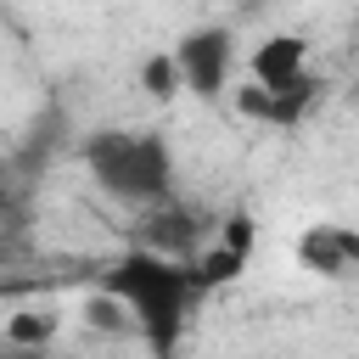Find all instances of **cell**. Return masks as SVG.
Returning a JSON list of instances; mask_svg holds the SVG:
<instances>
[{
	"mask_svg": "<svg viewBox=\"0 0 359 359\" xmlns=\"http://www.w3.org/2000/svg\"><path fill=\"white\" fill-rule=\"evenodd\" d=\"M101 286L123 297V309H129L140 342L151 348V359H174V353H180L185 314H191V303L202 297L196 280H191V264H180V258H168V252H151V247H135V252H123V258L107 269Z\"/></svg>",
	"mask_w": 359,
	"mask_h": 359,
	"instance_id": "6da1fadb",
	"label": "cell"
},
{
	"mask_svg": "<svg viewBox=\"0 0 359 359\" xmlns=\"http://www.w3.org/2000/svg\"><path fill=\"white\" fill-rule=\"evenodd\" d=\"M84 163L95 174V185L118 202H135V208H151L168 196L174 185V157H168V140L163 135H135V129H101L84 140Z\"/></svg>",
	"mask_w": 359,
	"mask_h": 359,
	"instance_id": "7a4b0ae2",
	"label": "cell"
},
{
	"mask_svg": "<svg viewBox=\"0 0 359 359\" xmlns=\"http://www.w3.org/2000/svg\"><path fill=\"white\" fill-rule=\"evenodd\" d=\"M168 56H174V67H180V84H185L191 95L213 101V95H224V84H230L236 39H230V28L208 22V28H191V34L168 50Z\"/></svg>",
	"mask_w": 359,
	"mask_h": 359,
	"instance_id": "3957f363",
	"label": "cell"
},
{
	"mask_svg": "<svg viewBox=\"0 0 359 359\" xmlns=\"http://www.w3.org/2000/svg\"><path fill=\"white\" fill-rule=\"evenodd\" d=\"M314 95H320V79H309V73L297 84H280V90L247 79V84H236V112L252 118V123H269V129H297L309 118Z\"/></svg>",
	"mask_w": 359,
	"mask_h": 359,
	"instance_id": "277c9868",
	"label": "cell"
},
{
	"mask_svg": "<svg viewBox=\"0 0 359 359\" xmlns=\"http://www.w3.org/2000/svg\"><path fill=\"white\" fill-rule=\"evenodd\" d=\"M292 252H297V269H309L320 280L359 275V230H348V224H309Z\"/></svg>",
	"mask_w": 359,
	"mask_h": 359,
	"instance_id": "5b68a950",
	"label": "cell"
},
{
	"mask_svg": "<svg viewBox=\"0 0 359 359\" xmlns=\"http://www.w3.org/2000/svg\"><path fill=\"white\" fill-rule=\"evenodd\" d=\"M303 73H309V39H303V34H269V39H258L252 56H247V79H252V84H269V90L297 84Z\"/></svg>",
	"mask_w": 359,
	"mask_h": 359,
	"instance_id": "8992f818",
	"label": "cell"
},
{
	"mask_svg": "<svg viewBox=\"0 0 359 359\" xmlns=\"http://www.w3.org/2000/svg\"><path fill=\"white\" fill-rule=\"evenodd\" d=\"M56 331H62V314H50V309H11L6 314V348H22V353H45L50 342H56Z\"/></svg>",
	"mask_w": 359,
	"mask_h": 359,
	"instance_id": "52a82bcc",
	"label": "cell"
},
{
	"mask_svg": "<svg viewBox=\"0 0 359 359\" xmlns=\"http://www.w3.org/2000/svg\"><path fill=\"white\" fill-rule=\"evenodd\" d=\"M247 264H252L247 252H236V247L213 241L208 252H196V258H191V280H196V292H213V286H230V280H241V269H247Z\"/></svg>",
	"mask_w": 359,
	"mask_h": 359,
	"instance_id": "ba28073f",
	"label": "cell"
},
{
	"mask_svg": "<svg viewBox=\"0 0 359 359\" xmlns=\"http://www.w3.org/2000/svg\"><path fill=\"white\" fill-rule=\"evenodd\" d=\"M84 325H90V331H107V337H129V331H135V320H129L123 297H118V292H107V286L84 297Z\"/></svg>",
	"mask_w": 359,
	"mask_h": 359,
	"instance_id": "9c48e42d",
	"label": "cell"
},
{
	"mask_svg": "<svg viewBox=\"0 0 359 359\" xmlns=\"http://www.w3.org/2000/svg\"><path fill=\"white\" fill-rule=\"evenodd\" d=\"M140 90H146L151 101H174V95H180V67H174L168 50H157V56L140 62Z\"/></svg>",
	"mask_w": 359,
	"mask_h": 359,
	"instance_id": "30bf717a",
	"label": "cell"
},
{
	"mask_svg": "<svg viewBox=\"0 0 359 359\" xmlns=\"http://www.w3.org/2000/svg\"><path fill=\"white\" fill-rule=\"evenodd\" d=\"M219 241L252 258V241H258V224H252V213H230V219H224V230H219Z\"/></svg>",
	"mask_w": 359,
	"mask_h": 359,
	"instance_id": "8fae6325",
	"label": "cell"
},
{
	"mask_svg": "<svg viewBox=\"0 0 359 359\" xmlns=\"http://www.w3.org/2000/svg\"><path fill=\"white\" fill-rule=\"evenodd\" d=\"M6 359H45V353H22V348H11V353H6Z\"/></svg>",
	"mask_w": 359,
	"mask_h": 359,
	"instance_id": "7c38bea8",
	"label": "cell"
},
{
	"mask_svg": "<svg viewBox=\"0 0 359 359\" xmlns=\"http://www.w3.org/2000/svg\"><path fill=\"white\" fill-rule=\"evenodd\" d=\"M0 252H6V247H0Z\"/></svg>",
	"mask_w": 359,
	"mask_h": 359,
	"instance_id": "4fadbf2b",
	"label": "cell"
}]
</instances>
